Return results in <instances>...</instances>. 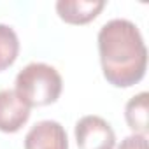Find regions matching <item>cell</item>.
Returning a JSON list of instances; mask_svg holds the SVG:
<instances>
[{
	"label": "cell",
	"instance_id": "6da1fadb",
	"mask_svg": "<svg viewBox=\"0 0 149 149\" xmlns=\"http://www.w3.org/2000/svg\"><path fill=\"white\" fill-rule=\"evenodd\" d=\"M102 74L109 84L130 88L142 81L147 68V47L142 33L130 19L116 18L98 30Z\"/></svg>",
	"mask_w": 149,
	"mask_h": 149
},
{
	"label": "cell",
	"instance_id": "7a4b0ae2",
	"mask_svg": "<svg viewBox=\"0 0 149 149\" xmlns=\"http://www.w3.org/2000/svg\"><path fill=\"white\" fill-rule=\"evenodd\" d=\"M63 90L60 72L47 63L32 61L16 76L14 91L32 109L54 104Z\"/></svg>",
	"mask_w": 149,
	"mask_h": 149
},
{
	"label": "cell",
	"instance_id": "3957f363",
	"mask_svg": "<svg viewBox=\"0 0 149 149\" xmlns=\"http://www.w3.org/2000/svg\"><path fill=\"white\" fill-rule=\"evenodd\" d=\"M79 149H114L116 133L112 126L100 116H83L74 128Z\"/></svg>",
	"mask_w": 149,
	"mask_h": 149
},
{
	"label": "cell",
	"instance_id": "277c9868",
	"mask_svg": "<svg viewBox=\"0 0 149 149\" xmlns=\"http://www.w3.org/2000/svg\"><path fill=\"white\" fill-rule=\"evenodd\" d=\"M25 149H68L67 132L54 119L39 121L25 135Z\"/></svg>",
	"mask_w": 149,
	"mask_h": 149
},
{
	"label": "cell",
	"instance_id": "5b68a950",
	"mask_svg": "<svg viewBox=\"0 0 149 149\" xmlns=\"http://www.w3.org/2000/svg\"><path fill=\"white\" fill-rule=\"evenodd\" d=\"M30 107L14 90H0V132L16 133L30 119Z\"/></svg>",
	"mask_w": 149,
	"mask_h": 149
},
{
	"label": "cell",
	"instance_id": "8992f818",
	"mask_svg": "<svg viewBox=\"0 0 149 149\" xmlns=\"http://www.w3.org/2000/svg\"><path fill=\"white\" fill-rule=\"evenodd\" d=\"M105 7L104 0H58L56 13L68 25H86Z\"/></svg>",
	"mask_w": 149,
	"mask_h": 149
},
{
	"label": "cell",
	"instance_id": "52a82bcc",
	"mask_svg": "<svg viewBox=\"0 0 149 149\" xmlns=\"http://www.w3.org/2000/svg\"><path fill=\"white\" fill-rule=\"evenodd\" d=\"M147 109H149V95L147 91H140L139 95L132 97L125 105V119L126 125L133 133L147 135L149 123H147Z\"/></svg>",
	"mask_w": 149,
	"mask_h": 149
},
{
	"label": "cell",
	"instance_id": "ba28073f",
	"mask_svg": "<svg viewBox=\"0 0 149 149\" xmlns=\"http://www.w3.org/2000/svg\"><path fill=\"white\" fill-rule=\"evenodd\" d=\"M19 54V39L13 26L0 23V72L9 68Z\"/></svg>",
	"mask_w": 149,
	"mask_h": 149
},
{
	"label": "cell",
	"instance_id": "9c48e42d",
	"mask_svg": "<svg viewBox=\"0 0 149 149\" xmlns=\"http://www.w3.org/2000/svg\"><path fill=\"white\" fill-rule=\"evenodd\" d=\"M118 149H147V135L132 133L121 140Z\"/></svg>",
	"mask_w": 149,
	"mask_h": 149
}]
</instances>
